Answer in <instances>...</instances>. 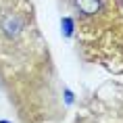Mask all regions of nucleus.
<instances>
[{
    "instance_id": "1",
    "label": "nucleus",
    "mask_w": 123,
    "mask_h": 123,
    "mask_svg": "<svg viewBox=\"0 0 123 123\" xmlns=\"http://www.w3.org/2000/svg\"><path fill=\"white\" fill-rule=\"evenodd\" d=\"M86 50L109 69L123 71V11L119 0H71Z\"/></svg>"
},
{
    "instance_id": "2",
    "label": "nucleus",
    "mask_w": 123,
    "mask_h": 123,
    "mask_svg": "<svg viewBox=\"0 0 123 123\" xmlns=\"http://www.w3.org/2000/svg\"><path fill=\"white\" fill-rule=\"evenodd\" d=\"M23 25H25L23 19L15 13H4L0 17V31L4 33L6 38H17L23 31Z\"/></svg>"
}]
</instances>
